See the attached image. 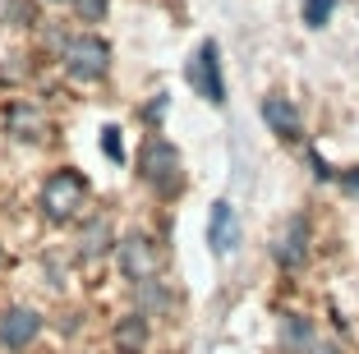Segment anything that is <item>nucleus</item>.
<instances>
[{
	"label": "nucleus",
	"instance_id": "f03ea898",
	"mask_svg": "<svg viewBox=\"0 0 359 354\" xmlns=\"http://www.w3.org/2000/svg\"><path fill=\"white\" fill-rule=\"evenodd\" d=\"M60 60H65V69H69V79H79V83H97V79L111 74V42L97 37V32H79V37L65 42Z\"/></svg>",
	"mask_w": 359,
	"mask_h": 354
},
{
	"label": "nucleus",
	"instance_id": "4468645a",
	"mask_svg": "<svg viewBox=\"0 0 359 354\" xmlns=\"http://www.w3.org/2000/svg\"><path fill=\"white\" fill-rule=\"evenodd\" d=\"M106 5H111V0H74V10H79V19H83V23L106 19Z\"/></svg>",
	"mask_w": 359,
	"mask_h": 354
},
{
	"label": "nucleus",
	"instance_id": "f8f14e48",
	"mask_svg": "<svg viewBox=\"0 0 359 354\" xmlns=\"http://www.w3.org/2000/svg\"><path fill=\"white\" fill-rule=\"evenodd\" d=\"M116 350L120 354H143L148 350V318H143V313H134V318H125V322L116 327Z\"/></svg>",
	"mask_w": 359,
	"mask_h": 354
},
{
	"label": "nucleus",
	"instance_id": "39448f33",
	"mask_svg": "<svg viewBox=\"0 0 359 354\" xmlns=\"http://www.w3.org/2000/svg\"><path fill=\"white\" fill-rule=\"evenodd\" d=\"M189 83L198 97L208 102H226V83H222V55H217V42H203L198 55L189 60Z\"/></svg>",
	"mask_w": 359,
	"mask_h": 354
},
{
	"label": "nucleus",
	"instance_id": "0eeeda50",
	"mask_svg": "<svg viewBox=\"0 0 359 354\" xmlns=\"http://www.w3.org/2000/svg\"><path fill=\"white\" fill-rule=\"evenodd\" d=\"M304 253H309V226H304V217H290V226H285L281 240H276V262H281V267H299Z\"/></svg>",
	"mask_w": 359,
	"mask_h": 354
},
{
	"label": "nucleus",
	"instance_id": "f257e3e1",
	"mask_svg": "<svg viewBox=\"0 0 359 354\" xmlns=\"http://www.w3.org/2000/svg\"><path fill=\"white\" fill-rule=\"evenodd\" d=\"M83 203H88V179L79 175V170H55V175H46L42 193H37V207H42V217L51 221V226L74 221L79 212H83Z\"/></svg>",
	"mask_w": 359,
	"mask_h": 354
},
{
	"label": "nucleus",
	"instance_id": "6e6552de",
	"mask_svg": "<svg viewBox=\"0 0 359 354\" xmlns=\"http://www.w3.org/2000/svg\"><path fill=\"white\" fill-rule=\"evenodd\" d=\"M10 134L14 138H28V143H37V138L51 134V120H46L42 111H32V106H10Z\"/></svg>",
	"mask_w": 359,
	"mask_h": 354
},
{
	"label": "nucleus",
	"instance_id": "1a4fd4ad",
	"mask_svg": "<svg viewBox=\"0 0 359 354\" xmlns=\"http://www.w3.org/2000/svg\"><path fill=\"white\" fill-rule=\"evenodd\" d=\"M208 240H212V253H231L235 249V207L231 203H217V207H212Z\"/></svg>",
	"mask_w": 359,
	"mask_h": 354
},
{
	"label": "nucleus",
	"instance_id": "20e7f679",
	"mask_svg": "<svg viewBox=\"0 0 359 354\" xmlns=\"http://www.w3.org/2000/svg\"><path fill=\"white\" fill-rule=\"evenodd\" d=\"M120 253V271H125L134 285H148L157 281V271H161V258H157V244L148 240V235H125V240L116 244Z\"/></svg>",
	"mask_w": 359,
	"mask_h": 354
},
{
	"label": "nucleus",
	"instance_id": "f3484780",
	"mask_svg": "<svg viewBox=\"0 0 359 354\" xmlns=\"http://www.w3.org/2000/svg\"><path fill=\"white\" fill-rule=\"evenodd\" d=\"M346 184H350V189H359V170H350V175H346Z\"/></svg>",
	"mask_w": 359,
	"mask_h": 354
},
{
	"label": "nucleus",
	"instance_id": "dca6fc26",
	"mask_svg": "<svg viewBox=\"0 0 359 354\" xmlns=\"http://www.w3.org/2000/svg\"><path fill=\"white\" fill-rule=\"evenodd\" d=\"M309 354H337V350H332V345H313V350H309Z\"/></svg>",
	"mask_w": 359,
	"mask_h": 354
},
{
	"label": "nucleus",
	"instance_id": "ddd939ff",
	"mask_svg": "<svg viewBox=\"0 0 359 354\" xmlns=\"http://www.w3.org/2000/svg\"><path fill=\"white\" fill-rule=\"evenodd\" d=\"M332 10H337V0H304V23L309 28H323L332 19Z\"/></svg>",
	"mask_w": 359,
	"mask_h": 354
},
{
	"label": "nucleus",
	"instance_id": "2eb2a0df",
	"mask_svg": "<svg viewBox=\"0 0 359 354\" xmlns=\"http://www.w3.org/2000/svg\"><path fill=\"white\" fill-rule=\"evenodd\" d=\"M102 152L111 156V161H120V156H125V143H120V129H116V125L102 129Z\"/></svg>",
	"mask_w": 359,
	"mask_h": 354
},
{
	"label": "nucleus",
	"instance_id": "a211bd4d",
	"mask_svg": "<svg viewBox=\"0 0 359 354\" xmlns=\"http://www.w3.org/2000/svg\"><path fill=\"white\" fill-rule=\"evenodd\" d=\"M51 5H60V0H51Z\"/></svg>",
	"mask_w": 359,
	"mask_h": 354
},
{
	"label": "nucleus",
	"instance_id": "9d476101",
	"mask_svg": "<svg viewBox=\"0 0 359 354\" xmlns=\"http://www.w3.org/2000/svg\"><path fill=\"white\" fill-rule=\"evenodd\" d=\"M263 120L272 125V134L299 138V115H295V106L285 102V97H267V102H263Z\"/></svg>",
	"mask_w": 359,
	"mask_h": 354
},
{
	"label": "nucleus",
	"instance_id": "9b49d317",
	"mask_svg": "<svg viewBox=\"0 0 359 354\" xmlns=\"http://www.w3.org/2000/svg\"><path fill=\"white\" fill-rule=\"evenodd\" d=\"M111 244H120V240H111V221H88L83 235H79V249H74V253L93 262V258H102Z\"/></svg>",
	"mask_w": 359,
	"mask_h": 354
},
{
	"label": "nucleus",
	"instance_id": "7ed1b4c3",
	"mask_svg": "<svg viewBox=\"0 0 359 354\" xmlns=\"http://www.w3.org/2000/svg\"><path fill=\"white\" fill-rule=\"evenodd\" d=\"M138 170H143V179H148L157 193H175L180 189V152L166 143V138H148V143H143Z\"/></svg>",
	"mask_w": 359,
	"mask_h": 354
},
{
	"label": "nucleus",
	"instance_id": "423d86ee",
	"mask_svg": "<svg viewBox=\"0 0 359 354\" xmlns=\"http://www.w3.org/2000/svg\"><path fill=\"white\" fill-rule=\"evenodd\" d=\"M42 332V318L32 308H5L0 313V345H10V350H23V345L37 341Z\"/></svg>",
	"mask_w": 359,
	"mask_h": 354
}]
</instances>
